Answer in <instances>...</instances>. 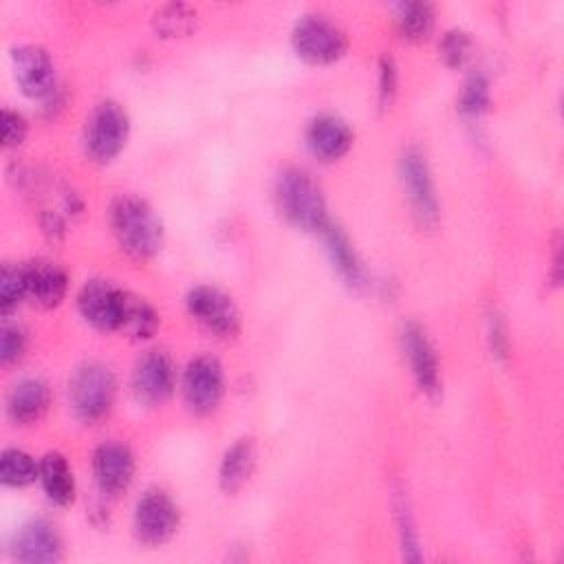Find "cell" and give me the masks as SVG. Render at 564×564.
Listing matches in <instances>:
<instances>
[{"mask_svg": "<svg viewBox=\"0 0 564 564\" xmlns=\"http://www.w3.org/2000/svg\"><path fill=\"white\" fill-rule=\"evenodd\" d=\"M185 306L189 317L214 337L231 339L240 333V311L236 302L216 286H194L185 297Z\"/></svg>", "mask_w": 564, "mask_h": 564, "instance_id": "obj_7", "label": "cell"}, {"mask_svg": "<svg viewBox=\"0 0 564 564\" xmlns=\"http://www.w3.org/2000/svg\"><path fill=\"white\" fill-rule=\"evenodd\" d=\"M40 485L53 505L66 507L75 500V476L64 454L48 452L40 458Z\"/></svg>", "mask_w": 564, "mask_h": 564, "instance_id": "obj_21", "label": "cell"}, {"mask_svg": "<svg viewBox=\"0 0 564 564\" xmlns=\"http://www.w3.org/2000/svg\"><path fill=\"white\" fill-rule=\"evenodd\" d=\"M11 553L24 564H55L64 557V544L57 529L48 520L35 518L15 531Z\"/></svg>", "mask_w": 564, "mask_h": 564, "instance_id": "obj_15", "label": "cell"}, {"mask_svg": "<svg viewBox=\"0 0 564 564\" xmlns=\"http://www.w3.org/2000/svg\"><path fill=\"white\" fill-rule=\"evenodd\" d=\"M134 533L143 544H165L181 524V511L176 500L163 489H148L134 505Z\"/></svg>", "mask_w": 564, "mask_h": 564, "instance_id": "obj_9", "label": "cell"}, {"mask_svg": "<svg viewBox=\"0 0 564 564\" xmlns=\"http://www.w3.org/2000/svg\"><path fill=\"white\" fill-rule=\"evenodd\" d=\"M474 51L469 33L463 29H449L441 40V57L449 68H463Z\"/></svg>", "mask_w": 564, "mask_h": 564, "instance_id": "obj_29", "label": "cell"}, {"mask_svg": "<svg viewBox=\"0 0 564 564\" xmlns=\"http://www.w3.org/2000/svg\"><path fill=\"white\" fill-rule=\"evenodd\" d=\"M22 267L26 278V297L42 308L59 306L68 291L66 271L57 262L46 258L24 262Z\"/></svg>", "mask_w": 564, "mask_h": 564, "instance_id": "obj_17", "label": "cell"}, {"mask_svg": "<svg viewBox=\"0 0 564 564\" xmlns=\"http://www.w3.org/2000/svg\"><path fill=\"white\" fill-rule=\"evenodd\" d=\"M26 300V278L22 264H4L0 271V313L11 315Z\"/></svg>", "mask_w": 564, "mask_h": 564, "instance_id": "obj_28", "label": "cell"}, {"mask_svg": "<svg viewBox=\"0 0 564 564\" xmlns=\"http://www.w3.org/2000/svg\"><path fill=\"white\" fill-rule=\"evenodd\" d=\"M26 350V333L18 324H4L0 335V364L11 366L20 361Z\"/></svg>", "mask_w": 564, "mask_h": 564, "instance_id": "obj_30", "label": "cell"}, {"mask_svg": "<svg viewBox=\"0 0 564 564\" xmlns=\"http://www.w3.org/2000/svg\"><path fill=\"white\" fill-rule=\"evenodd\" d=\"M128 291L119 289L110 280L93 278L84 282L77 293V311L86 324L101 333L121 330L126 313Z\"/></svg>", "mask_w": 564, "mask_h": 564, "instance_id": "obj_10", "label": "cell"}, {"mask_svg": "<svg viewBox=\"0 0 564 564\" xmlns=\"http://www.w3.org/2000/svg\"><path fill=\"white\" fill-rule=\"evenodd\" d=\"M434 7L430 2H401L394 9V24H397V33L405 40V42H423L430 37L432 29H434Z\"/></svg>", "mask_w": 564, "mask_h": 564, "instance_id": "obj_22", "label": "cell"}, {"mask_svg": "<svg viewBox=\"0 0 564 564\" xmlns=\"http://www.w3.org/2000/svg\"><path fill=\"white\" fill-rule=\"evenodd\" d=\"M397 82H399V75H397V64L390 55H383L379 59V82H377V93H379V106L381 108H388L397 95Z\"/></svg>", "mask_w": 564, "mask_h": 564, "instance_id": "obj_31", "label": "cell"}, {"mask_svg": "<svg viewBox=\"0 0 564 564\" xmlns=\"http://www.w3.org/2000/svg\"><path fill=\"white\" fill-rule=\"evenodd\" d=\"M350 145H352V130L339 115L322 112L308 121L306 148L315 159L324 163L337 161L350 150Z\"/></svg>", "mask_w": 564, "mask_h": 564, "instance_id": "obj_16", "label": "cell"}, {"mask_svg": "<svg viewBox=\"0 0 564 564\" xmlns=\"http://www.w3.org/2000/svg\"><path fill=\"white\" fill-rule=\"evenodd\" d=\"M489 348L491 355L498 359L507 357V335H505V324L500 322L498 315L489 317Z\"/></svg>", "mask_w": 564, "mask_h": 564, "instance_id": "obj_33", "label": "cell"}, {"mask_svg": "<svg viewBox=\"0 0 564 564\" xmlns=\"http://www.w3.org/2000/svg\"><path fill=\"white\" fill-rule=\"evenodd\" d=\"M130 137V119L121 104L99 101L84 126V152L93 163L106 165L119 156Z\"/></svg>", "mask_w": 564, "mask_h": 564, "instance_id": "obj_4", "label": "cell"}, {"mask_svg": "<svg viewBox=\"0 0 564 564\" xmlns=\"http://www.w3.org/2000/svg\"><path fill=\"white\" fill-rule=\"evenodd\" d=\"M458 110L467 119H480L489 110V82L485 75L474 73L465 79L458 95Z\"/></svg>", "mask_w": 564, "mask_h": 564, "instance_id": "obj_27", "label": "cell"}, {"mask_svg": "<svg viewBox=\"0 0 564 564\" xmlns=\"http://www.w3.org/2000/svg\"><path fill=\"white\" fill-rule=\"evenodd\" d=\"M110 231L119 249L132 260H150L163 247V225L148 200L119 194L108 207Z\"/></svg>", "mask_w": 564, "mask_h": 564, "instance_id": "obj_1", "label": "cell"}, {"mask_svg": "<svg viewBox=\"0 0 564 564\" xmlns=\"http://www.w3.org/2000/svg\"><path fill=\"white\" fill-rule=\"evenodd\" d=\"M159 322L161 319H159L156 308L145 297L128 293L123 324H121L119 333H123V335H128L132 339H148V337H152L156 333Z\"/></svg>", "mask_w": 564, "mask_h": 564, "instance_id": "obj_24", "label": "cell"}, {"mask_svg": "<svg viewBox=\"0 0 564 564\" xmlns=\"http://www.w3.org/2000/svg\"><path fill=\"white\" fill-rule=\"evenodd\" d=\"M183 401L189 412L205 416L212 414L225 394V370L223 364L212 355L194 357L181 379Z\"/></svg>", "mask_w": 564, "mask_h": 564, "instance_id": "obj_8", "label": "cell"}, {"mask_svg": "<svg viewBox=\"0 0 564 564\" xmlns=\"http://www.w3.org/2000/svg\"><path fill=\"white\" fill-rule=\"evenodd\" d=\"M11 66L18 88L31 99H46L55 93V64L46 48L20 44L11 51Z\"/></svg>", "mask_w": 564, "mask_h": 564, "instance_id": "obj_13", "label": "cell"}, {"mask_svg": "<svg viewBox=\"0 0 564 564\" xmlns=\"http://www.w3.org/2000/svg\"><path fill=\"white\" fill-rule=\"evenodd\" d=\"M273 194L280 214L297 229L322 234L330 223L322 187L306 170L286 167L280 172Z\"/></svg>", "mask_w": 564, "mask_h": 564, "instance_id": "obj_2", "label": "cell"}, {"mask_svg": "<svg viewBox=\"0 0 564 564\" xmlns=\"http://www.w3.org/2000/svg\"><path fill=\"white\" fill-rule=\"evenodd\" d=\"M93 476L101 494L121 496L134 478L132 449L119 441H104L93 452Z\"/></svg>", "mask_w": 564, "mask_h": 564, "instance_id": "obj_14", "label": "cell"}, {"mask_svg": "<svg viewBox=\"0 0 564 564\" xmlns=\"http://www.w3.org/2000/svg\"><path fill=\"white\" fill-rule=\"evenodd\" d=\"M51 405V388L40 377L18 381L7 397V414L15 425H31L40 421Z\"/></svg>", "mask_w": 564, "mask_h": 564, "instance_id": "obj_18", "label": "cell"}, {"mask_svg": "<svg viewBox=\"0 0 564 564\" xmlns=\"http://www.w3.org/2000/svg\"><path fill=\"white\" fill-rule=\"evenodd\" d=\"M399 178L410 209L421 227L438 223V196L430 163L419 148H408L399 159Z\"/></svg>", "mask_w": 564, "mask_h": 564, "instance_id": "obj_6", "label": "cell"}, {"mask_svg": "<svg viewBox=\"0 0 564 564\" xmlns=\"http://www.w3.org/2000/svg\"><path fill=\"white\" fill-rule=\"evenodd\" d=\"M29 132V123L22 112L4 108L2 110V145L4 148H18Z\"/></svg>", "mask_w": 564, "mask_h": 564, "instance_id": "obj_32", "label": "cell"}, {"mask_svg": "<svg viewBox=\"0 0 564 564\" xmlns=\"http://www.w3.org/2000/svg\"><path fill=\"white\" fill-rule=\"evenodd\" d=\"M258 465V447L253 438H238L227 447L218 465V485L225 494H238Z\"/></svg>", "mask_w": 564, "mask_h": 564, "instance_id": "obj_19", "label": "cell"}, {"mask_svg": "<svg viewBox=\"0 0 564 564\" xmlns=\"http://www.w3.org/2000/svg\"><path fill=\"white\" fill-rule=\"evenodd\" d=\"M324 236V245H326V253L335 267V271L339 273V278L352 286V289H361L366 286V269L350 242V238L346 236V231L335 225L333 220L322 229Z\"/></svg>", "mask_w": 564, "mask_h": 564, "instance_id": "obj_20", "label": "cell"}, {"mask_svg": "<svg viewBox=\"0 0 564 564\" xmlns=\"http://www.w3.org/2000/svg\"><path fill=\"white\" fill-rule=\"evenodd\" d=\"M198 13L189 4L183 2H170L154 11L152 15V29L161 37H185L196 31Z\"/></svg>", "mask_w": 564, "mask_h": 564, "instance_id": "obj_23", "label": "cell"}, {"mask_svg": "<svg viewBox=\"0 0 564 564\" xmlns=\"http://www.w3.org/2000/svg\"><path fill=\"white\" fill-rule=\"evenodd\" d=\"M40 478V460L20 447H7L0 456V480L7 487H26Z\"/></svg>", "mask_w": 564, "mask_h": 564, "instance_id": "obj_25", "label": "cell"}, {"mask_svg": "<svg viewBox=\"0 0 564 564\" xmlns=\"http://www.w3.org/2000/svg\"><path fill=\"white\" fill-rule=\"evenodd\" d=\"M392 509H394V522H397V533H399V544L403 551V557L410 562L421 560V549H419V533L414 524V516L410 509V500L403 489H397L392 496Z\"/></svg>", "mask_w": 564, "mask_h": 564, "instance_id": "obj_26", "label": "cell"}, {"mask_svg": "<svg viewBox=\"0 0 564 564\" xmlns=\"http://www.w3.org/2000/svg\"><path fill=\"white\" fill-rule=\"evenodd\" d=\"M132 394L141 405L165 403L176 388V368L165 350H145L132 368Z\"/></svg>", "mask_w": 564, "mask_h": 564, "instance_id": "obj_11", "label": "cell"}, {"mask_svg": "<svg viewBox=\"0 0 564 564\" xmlns=\"http://www.w3.org/2000/svg\"><path fill=\"white\" fill-rule=\"evenodd\" d=\"M291 44L300 59L313 66H328L341 59L348 51L346 33L324 15L308 13L302 15L293 31Z\"/></svg>", "mask_w": 564, "mask_h": 564, "instance_id": "obj_5", "label": "cell"}, {"mask_svg": "<svg viewBox=\"0 0 564 564\" xmlns=\"http://www.w3.org/2000/svg\"><path fill=\"white\" fill-rule=\"evenodd\" d=\"M117 381L108 366L99 361H84L68 379V401L73 414L84 423L106 419L115 405Z\"/></svg>", "mask_w": 564, "mask_h": 564, "instance_id": "obj_3", "label": "cell"}, {"mask_svg": "<svg viewBox=\"0 0 564 564\" xmlns=\"http://www.w3.org/2000/svg\"><path fill=\"white\" fill-rule=\"evenodd\" d=\"M399 337H401V350L408 359L414 383L425 397L436 399L441 394V366H438L436 348L430 341L425 328L416 322H405L401 326Z\"/></svg>", "mask_w": 564, "mask_h": 564, "instance_id": "obj_12", "label": "cell"}]
</instances>
